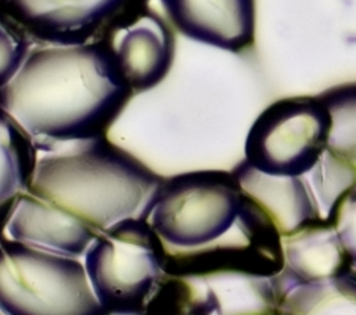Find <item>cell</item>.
I'll return each mask as SVG.
<instances>
[{
    "instance_id": "7",
    "label": "cell",
    "mask_w": 356,
    "mask_h": 315,
    "mask_svg": "<svg viewBox=\"0 0 356 315\" xmlns=\"http://www.w3.org/2000/svg\"><path fill=\"white\" fill-rule=\"evenodd\" d=\"M285 268L284 236L265 209L243 192L241 214L217 241L195 249L168 250L166 273L182 277H274Z\"/></svg>"
},
{
    "instance_id": "6",
    "label": "cell",
    "mask_w": 356,
    "mask_h": 315,
    "mask_svg": "<svg viewBox=\"0 0 356 315\" xmlns=\"http://www.w3.org/2000/svg\"><path fill=\"white\" fill-rule=\"evenodd\" d=\"M331 116L314 97H289L269 105L247 135L244 156L260 171L306 176L328 147Z\"/></svg>"
},
{
    "instance_id": "19",
    "label": "cell",
    "mask_w": 356,
    "mask_h": 315,
    "mask_svg": "<svg viewBox=\"0 0 356 315\" xmlns=\"http://www.w3.org/2000/svg\"><path fill=\"white\" fill-rule=\"evenodd\" d=\"M336 230L356 266V191L350 193L348 198L339 208Z\"/></svg>"
},
{
    "instance_id": "9",
    "label": "cell",
    "mask_w": 356,
    "mask_h": 315,
    "mask_svg": "<svg viewBox=\"0 0 356 315\" xmlns=\"http://www.w3.org/2000/svg\"><path fill=\"white\" fill-rule=\"evenodd\" d=\"M99 42L111 48L135 92H145L162 83L175 60V33L151 7L120 21Z\"/></svg>"
},
{
    "instance_id": "18",
    "label": "cell",
    "mask_w": 356,
    "mask_h": 315,
    "mask_svg": "<svg viewBox=\"0 0 356 315\" xmlns=\"http://www.w3.org/2000/svg\"><path fill=\"white\" fill-rule=\"evenodd\" d=\"M40 43L19 24L2 15V76L0 83H8L32 53L31 45Z\"/></svg>"
},
{
    "instance_id": "16",
    "label": "cell",
    "mask_w": 356,
    "mask_h": 315,
    "mask_svg": "<svg viewBox=\"0 0 356 315\" xmlns=\"http://www.w3.org/2000/svg\"><path fill=\"white\" fill-rule=\"evenodd\" d=\"M307 175L321 219L336 225L339 208L348 195L356 191V163L326 147L323 156Z\"/></svg>"
},
{
    "instance_id": "13",
    "label": "cell",
    "mask_w": 356,
    "mask_h": 315,
    "mask_svg": "<svg viewBox=\"0 0 356 315\" xmlns=\"http://www.w3.org/2000/svg\"><path fill=\"white\" fill-rule=\"evenodd\" d=\"M232 171L243 192L266 211L284 238L325 222L311 186L302 176L269 175L255 168L245 159Z\"/></svg>"
},
{
    "instance_id": "5",
    "label": "cell",
    "mask_w": 356,
    "mask_h": 315,
    "mask_svg": "<svg viewBox=\"0 0 356 315\" xmlns=\"http://www.w3.org/2000/svg\"><path fill=\"white\" fill-rule=\"evenodd\" d=\"M243 206L233 171H191L165 179L149 222L173 249L211 244L236 225Z\"/></svg>"
},
{
    "instance_id": "10",
    "label": "cell",
    "mask_w": 356,
    "mask_h": 315,
    "mask_svg": "<svg viewBox=\"0 0 356 315\" xmlns=\"http://www.w3.org/2000/svg\"><path fill=\"white\" fill-rule=\"evenodd\" d=\"M2 225L15 241L74 259L86 255L100 234L78 216L29 192L15 200Z\"/></svg>"
},
{
    "instance_id": "8",
    "label": "cell",
    "mask_w": 356,
    "mask_h": 315,
    "mask_svg": "<svg viewBox=\"0 0 356 315\" xmlns=\"http://www.w3.org/2000/svg\"><path fill=\"white\" fill-rule=\"evenodd\" d=\"M151 0H0L7 16L40 43L99 42L120 21L149 7Z\"/></svg>"
},
{
    "instance_id": "4",
    "label": "cell",
    "mask_w": 356,
    "mask_h": 315,
    "mask_svg": "<svg viewBox=\"0 0 356 315\" xmlns=\"http://www.w3.org/2000/svg\"><path fill=\"white\" fill-rule=\"evenodd\" d=\"M0 307L10 315L105 314L78 259L8 236L0 249Z\"/></svg>"
},
{
    "instance_id": "3",
    "label": "cell",
    "mask_w": 356,
    "mask_h": 315,
    "mask_svg": "<svg viewBox=\"0 0 356 315\" xmlns=\"http://www.w3.org/2000/svg\"><path fill=\"white\" fill-rule=\"evenodd\" d=\"M166 243L146 219L108 228L86 252V271L105 314H146L166 274Z\"/></svg>"
},
{
    "instance_id": "17",
    "label": "cell",
    "mask_w": 356,
    "mask_h": 315,
    "mask_svg": "<svg viewBox=\"0 0 356 315\" xmlns=\"http://www.w3.org/2000/svg\"><path fill=\"white\" fill-rule=\"evenodd\" d=\"M318 99L331 116L328 149L356 163V83L334 86Z\"/></svg>"
},
{
    "instance_id": "12",
    "label": "cell",
    "mask_w": 356,
    "mask_h": 315,
    "mask_svg": "<svg viewBox=\"0 0 356 315\" xmlns=\"http://www.w3.org/2000/svg\"><path fill=\"white\" fill-rule=\"evenodd\" d=\"M284 271L271 279L277 309L284 296L296 285L339 276L355 266L339 238L336 225L330 222H318L284 238Z\"/></svg>"
},
{
    "instance_id": "14",
    "label": "cell",
    "mask_w": 356,
    "mask_h": 315,
    "mask_svg": "<svg viewBox=\"0 0 356 315\" xmlns=\"http://www.w3.org/2000/svg\"><path fill=\"white\" fill-rule=\"evenodd\" d=\"M2 125V216L15 200L29 192L35 175L40 151L32 135L0 110Z\"/></svg>"
},
{
    "instance_id": "1",
    "label": "cell",
    "mask_w": 356,
    "mask_h": 315,
    "mask_svg": "<svg viewBox=\"0 0 356 315\" xmlns=\"http://www.w3.org/2000/svg\"><path fill=\"white\" fill-rule=\"evenodd\" d=\"M135 90L105 42L33 49L0 89V110L22 125L40 152L106 136Z\"/></svg>"
},
{
    "instance_id": "2",
    "label": "cell",
    "mask_w": 356,
    "mask_h": 315,
    "mask_svg": "<svg viewBox=\"0 0 356 315\" xmlns=\"http://www.w3.org/2000/svg\"><path fill=\"white\" fill-rule=\"evenodd\" d=\"M163 181L141 160L99 136L40 152L29 193L103 233L127 219L149 220Z\"/></svg>"
},
{
    "instance_id": "15",
    "label": "cell",
    "mask_w": 356,
    "mask_h": 315,
    "mask_svg": "<svg viewBox=\"0 0 356 315\" xmlns=\"http://www.w3.org/2000/svg\"><path fill=\"white\" fill-rule=\"evenodd\" d=\"M277 314H356V266L293 287L280 301Z\"/></svg>"
},
{
    "instance_id": "11",
    "label": "cell",
    "mask_w": 356,
    "mask_h": 315,
    "mask_svg": "<svg viewBox=\"0 0 356 315\" xmlns=\"http://www.w3.org/2000/svg\"><path fill=\"white\" fill-rule=\"evenodd\" d=\"M177 31L195 42L241 53L255 40V0H160Z\"/></svg>"
}]
</instances>
